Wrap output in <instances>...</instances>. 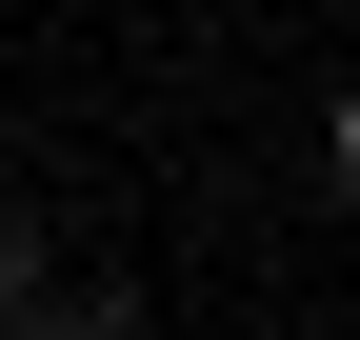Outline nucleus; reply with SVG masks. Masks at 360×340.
Here are the masks:
<instances>
[{"mask_svg":"<svg viewBox=\"0 0 360 340\" xmlns=\"http://www.w3.org/2000/svg\"><path fill=\"white\" fill-rule=\"evenodd\" d=\"M20 301H40V240H20V221H0V320H20Z\"/></svg>","mask_w":360,"mask_h":340,"instance_id":"1","label":"nucleus"},{"mask_svg":"<svg viewBox=\"0 0 360 340\" xmlns=\"http://www.w3.org/2000/svg\"><path fill=\"white\" fill-rule=\"evenodd\" d=\"M20 340H120V320H20Z\"/></svg>","mask_w":360,"mask_h":340,"instance_id":"2","label":"nucleus"},{"mask_svg":"<svg viewBox=\"0 0 360 340\" xmlns=\"http://www.w3.org/2000/svg\"><path fill=\"white\" fill-rule=\"evenodd\" d=\"M340 181H360V100H340Z\"/></svg>","mask_w":360,"mask_h":340,"instance_id":"3","label":"nucleus"}]
</instances>
